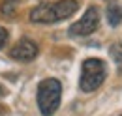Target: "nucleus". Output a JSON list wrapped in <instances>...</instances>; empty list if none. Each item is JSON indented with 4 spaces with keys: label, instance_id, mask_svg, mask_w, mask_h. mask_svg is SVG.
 Instances as JSON below:
<instances>
[{
    "label": "nucleus",
    "instance_id": "nucleus-4",
    "mask_svg": "<svg viewBox=\"0 0 122 116\" xmlns=\"http://www.w3.org/2000/svg\"><path fill=\"white\" fill-rule=\"evenodd\" d=\"M98 26H100V13L96 8H88L85 15L70 26V34L71 36H90L92 32L98 30Z\"/></svg>",
    "mask_w": 122,
    "mask_h": 116
},
{
    "label": "nucleus",
    "instance_id": "nucleus-2",
    "mask_svg": "<svg viewBox=\"0 0 122 116\" xmlns=\"http://www.w3.org/2000/svg\"><path fill=\"white\" fill-rule=\"evenodd\" d=\"M62 84L56 79H43L38 84V107L43 116H53L60 107Z\"/></svg>",
    "mask_w": 122,
    "mask_h": 116
},
{
    "label": "nucleus",
    "instance_id": "nucleus-9",
    "mask_svg": "<svg viewBox=\"0 0 122 116\" xmlns=\"http://www.w3.org/2000/svg\"><path fill=\"white\" fill-rule=\"evenodd\" d=\"M0 96H4V88L0 86Z\"/></svg>",
    "mask_w": 122,
    "mask_h": 116
},
{
    "label": "nucleus",
    "instance_id": "nucleus-3",
    "mask_svg": "<svg viewBox=\"0 0 122 116\" xmlns=\"http://www.w3.org/2000/svg\"><path fill=\"white\" fill-rule=\"evenodd\" d=\"M107 77V66L98 58H88L81 66V79L79 86L83 92H94L103 84Z\"/></svg>",
    "mask_w": 122,
    "mask_h": 116
},
{
    "label": "nucleus",
    "instance_id": "nucleus-8",
    "mask_svg": "<svg viewBox=\"0 0 122 116\" xmlns=\"http://www.w3.org/2000/svg\"><path fill=\"white\" fill-rule=\"evenodd\" d=\"M6 41H8V30L4 26H0V49L6 45Z\"/></svg>",
    "mask_w": 122,
    "mask_h": 116
},
{
    "label": "nucleus",
    "instance_id": "nucleus-7",
    "mask_svg": "<svg viewBox=\"0 0 122 116\" xmlns=\"http://www.w3.org/2000/svg\"><path fill=\"white\" fill-rule=\"evenodd\" d=\"M109 53H111V56H113V60L117 62V68L122 71V43H113L111 45V49H109Z\"/></svg>",
    "mask_w": 122,
    "mask_h": 116
},
{
    "label": "nucleus",
    "instance_id": "nucleus-5",
    "mask_svg": "<svg viewBox=\"0 0 122 116\" xmlns=\"http://www.w3.org/2000/svg\"><path fill=\"white\" fill-rule=\"evenodd\" d=\"M10 56L13 60H17V62H32L38 56V45L32 39H28V38H23L11 47Z\"/></svg>",
    "mask_w": 122,
    "mask_h": 116
},
{
    "label": "nucleus",
    "instance_id": "nucleus-6",
    "mask_svg": "<svg viewBox=\"0 0 122 116\" xmlns=\"http://www.w3.org/2000/svg\"><path fill=\"white\" fill-rule=\"evenodd\" d=\"M107 21H109L111 26H118L120 24L122 23V8L120 6L113 4V6L107 8Z\"/></svg>",
    "mask_w": 122,
    "mask_h": 116
},
{
    "label": "nucleus",
    "instance_id": "nucleus-1",
    "mask_svg": "<svg viewBox=\"0 0 122 116\" xmlns=\"http://www.w3.org/2000/svg\"><path fill=\"white\" fill-rule=\"evenodd\" d=\"M79 10V4L75 0H58L51 4H41L30 11V21L38 24H53L64 21Z\"/></svg>",
    "mask_w": 122,
    "mask_h": 116
}]
</instances>
